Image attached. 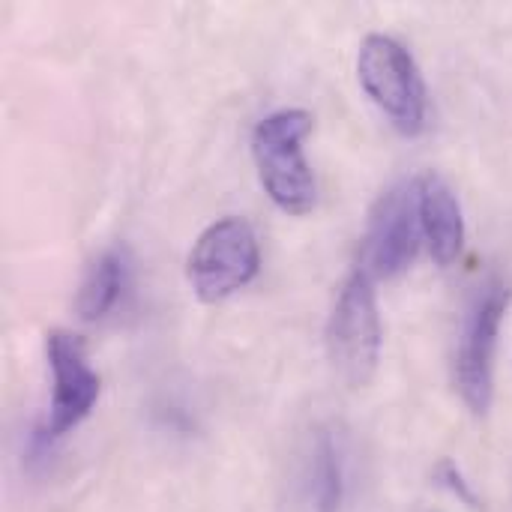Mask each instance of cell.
Segmentation results:
<instances>
[{
	"mask_svg": "<svg viewBox=\"0 0 512 512\" xmlns=\"http://www.w3.org/2000/svg\"><path fill=\"white\" fill-rule=\"evenodd\" d=\"M309 132L312 114L303 108L273 111L252 132V156L261 186L288 216H306L318 201V183L303 156V141Z\"/></svg>",
	"mask_w": 512,
	"mask_h": 512,
	"instance_id": "obj_1",
	"label": "cell"
},
{
	"mask_svg": "<svg viewBox=\"0 0 512 512\" xmlns=\"http://www.w3.org/2000/svg\"><path fill=\"white\" fill-rule=\"evenodd\" d=\"M381 336L375 279L357 267L339 288L327 321V357L345 384H369L381 360Z\"/></svg>",
	"mask_w": 512,
	"mask_h": 512,
	"instance_id": "obj_2",
	"label": "cell"
},
{
	"mask_svg": "<svg viewBox=\"0 0 512 512\" xmlns=\"http://www.w3.org/2000/svg\"><path fill=\"white\" fill-rule=\"evenodd\" d=\"M360 84L369 99L405 135H420L426 126L429 93L414 54L393 36L369 33L357 57Z\"/></svg>",
	"mask_w": 512,
	"mask_h": 512,
	"instance_id": "obj_3",
	"label": "cell"
},
{
	"mask_svg": "<svg viewBox=\"0 0 512 512\" xmlns=\"http://www.w3.org/2000/svg\"><path fill=\"white\" fill-rule=\"evenodd\" d=\"M261 267L255 228L240 216L213 222L186 258V279L201 303H222L246 288Z\"/></svg>",
	"mask_w": 512,
	"mask_h": 512,
	"instance_id": "obj_4",
	"label": "cell"
},
{
	"mask_svg": "<svg viewBox=\"0 0 512 512\" xmlns=\"http://www.w3.org/2000/svg\"><path fill=\"white\" fill-rule=\"evenodd\" d=\"M510 294L501 285L486 288L468 312L459 354H456V387L474 414H486L495 396V351L498 333L507 315Z\"/></svg>",
	"mask_w": 512,
	"mask_h": 512,
	"instance_id": "obj_5",
	"label": "cell"
},
{
	"mask_svg": "<svg viewBox=\"0 0 512 512\" xmlns=\"http://www.w3.org/2000/svg\"><path fill=\"white\" fill-rule=\"evenodd\" d=\"M420 237L423 231L417 216V189L405 183L387 189L369 213L360 270L372 279H393L405 273L417 258Z\"/></svg>",
	"mask_w": 512,
	"mask_h": 512,
	"instance_id": "obj_6",
	"label": "cell"
},
{
	"mask_svg": "<svg viewBox=\"0 0 512 512\" xmlns=\"http://www.w3.org/2000/svg\"><path fill=\"white\" fill-rule=\"evenodd\" d=\"M48 366L54 375V396H51V411L42 426L45 438H63L72 432L96 405L99 399V375L87 363V351L78 336L66 330L48 333Z\"/></svg>",
	"mask_w": 512,
	"mask_h": 512,
	"instance_id": "obj_7",
	"label": "cell"
},
{
	"mask_svg": "<svg viewBox=\"0 0 512 512\" xmlns=\"http://www.w3.org/2000/svg\"><path fill=\"white\" fill-rule=\"evenodd\" d=\"M417 216H420V231L429 243V252L435 258V264L450 267L465 246V219H462V207L456 192L450 189V183L429 171L423 174L417 183Z\"/></svg>",
	"mask_w": 512,
	"mask_h": 512,
	"instance_id": "obj_8",
	"label": "cell"
},
{
	"mask_svg": "<svg viewBox=\"0 0 512 512\" xmlns=\"http://www.w3.org/2000/svg\"><path fill=\"white\" fill-rule=\"evenodd\" d=\"M123 282H126V264H123L120 252L99 255L81 282V291L75 300L78 315L84 321H99L102 315H108L114 309V303L120 300Z\"/></svg>",
	"mask_w": 512,
	"mask_h": 512,
	"instance_id": "obj_9",
	"label": "cell"
},
{
	"mask_svg": "<svg viewBox=\"0 0 512 512\" xmlns=\"http://www.w3.org/2000/svg\"><path fill=\"white\" fill-rule=\"evenodd\" d=\"M309 483H312V501L318 512H339L345 501V474H342V456L336 441L321 432L312 450L309 462Z\"/></svg>",
	"mask_w": 512,
	"mask_h": 512,
	"instance_id": "obj_10",
	"label": "cell"
},
{
	"mask_svg": "<svg viewBox=\"0 0 512 512\" xmlns=\"http://www.w3.org/2000/svg\"><path fill=\"white\" fill-rule=\"evenodd\" d=\"M438 480L459 498V501H465V504H477V498H474V492L465 486V480H462V471L453 465V462H441V468H438Z\"/></svg>",
	"mask_w": 512,
	"mask_h": 512,
	"instance_id": "obj_11",
	"label": "cell"
}]
</instances>
